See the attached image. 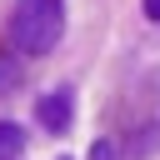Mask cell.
<instances>
[{
  "mask_svg": "<svg viewBox=\"0 0 160 160\" xmlns=\"http://www.w3.org/2000/svg\"><path fill=\"white\" fill-rule=\"evenodd\" d=\"M60 30H65V0H15V15H10L15 50L45 55V50H55Z\"/></svg>",
  "mask_w": 160,
  "mask_h": 160,
  "instance_id": "1",
  "label": "cell"
},
{
  "mask_svg": "<svg viewBox=\"0 0 160 160\" xmlns=\"http://www.w3.org/2000/svg\"><path fill=\"white\" fill-rule=\"evenodd\" d=\"M85 160H115V140H95Z\"/></svg>",
  "mask_w": 160,
  "mask_h": 160,
  "instance_id": "6",
  "label": "cell"
},
{
  "mask_svg": "<svg viewBox=\"0 0 160 160\" xmlns=\"http://www.w3.org/2000/svg\"><path fill=\"white\" fill-rule=\"evenodd\" d=\"M155 145H160V120H150V125H145V135H140V140H130V150H135V155H150Z\"/></svg>",
  "mask_w": 160,
  "mask_h": 160,
  "instance_id": "4",
  "label": "cell"
},
{
  "mask_svg": "<svg viewBox=\"0 0 160 160\" xmlns=\"http://www.w3.org/2000/svg\"><path fill=\"white\" fill-rule=\"evenodd\" d=\"M35 120H40L50 135H65V130L75 125V95H70V90H50V95H40V100H35Z\"/></svg>",
  "mask_w": 160,
  "mask_h": 160,
  "instance_id": "2",
  "label": "cell"
},
{
  "mask_svg": "<svg viewBox=\"0 0 160 160\" xmlns=\"http://www.w3.org/2000/svg\"><path fill=\"white\" fill-rule=\"evenodd\" d=\"M145 20H160V0H145Z\"/></svg>",
  "mask_w": 160,
  "mask_h": 160,
  "instance_id": "7",
  "label": "cell"
},
{
  "mask_svg": "<svg viewBox=\"0 0 160 160\" xmlns=\"http://www.w3.org/2000/svg\"><path fill=\"white\" fill-rule=\"evenodd\" d=\"M20 150H25V130L15 120H0V160H15Z\"/></svg>",
  "mask_w": 160,
  "mask_h": 160,
  "instance_id": "3",
  "label": "cell"
},
{
  "mask_svg": "<svg viewBox=\"0 0 160 160\" xmlns=\"http://www.w3.org/2000/svg\"><path fill=\"white\" fill-rule=\"evenodd\" d=\"M15 85H20V65H15L10 55H5V60H0V95H10Z\"/></svg>",
  "mask_w": 160,
  "mask_h": 160,
  "instance_id": "5",
  "label": "cell"
}]
</instances>
